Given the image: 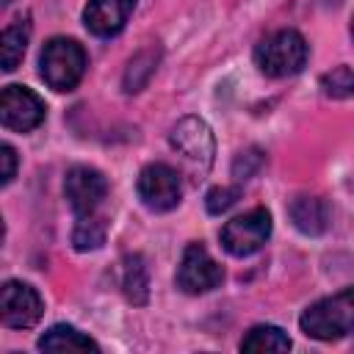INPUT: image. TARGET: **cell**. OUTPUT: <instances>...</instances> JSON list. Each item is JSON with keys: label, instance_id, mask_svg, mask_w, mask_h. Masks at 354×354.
Instances as JSON below:
<instances>
[{"label": "cell", "instance_id": "1", "mask_svg": "<svg viewBox=\"0 0 354 354\" xmlns=\"http://www.w3.org/2000/svg\"><path fill=\"white\" fill-rule=\"evenodd\" d=\"M299 326L307 337H315V340H340L351 335L354 332V288H346L335 296H326L310 304L301 313Z\"/></svg>", "mask_w": 354, "mask_h": 354}, {"label": "cell", "instance_id": "2", "mask_svg": "<svg viewBox=\"0 0 354 354\" xmlns=\"http://www.w3.org/2000/svg\"><path fill=\"white\" fill-rule=\"evenodd\" d=\"M307 55H310L307 41L296 30H277L266 36L254 50V61L260 72L268 77H288L301 72L307 64Z\"/></svg>", "mask_w": 354, "mask_h": 354}, {"label": "cell", "instance_id": "3", "mask_svg": "<svg viewBox=\"0 0 354 354\" xmlns=\"http://www.w3.org/2000/svg\"><path fill=\"white\" fill-rule=\"evenodd\" d=\"M41 77L55 91H69L80 83L86 72V53L75 39H50L41 50Z\"/></svg>", "mask_w": 354, "mask_h": 354}, {"label": "cell", "instance_id": "4", "mask_svg": "<svg viewBox=\"0 0 354 354\" xmlns=\"http://www.w3.org/2000/svg\"><path fill=\"white\" fill-rule=\"evenodd\" d=\"M268 235H271V213L266 207H254L224 224L221 246L235 257H246L254 254L268 241Z\"/></svg>", "mask_w": 354, "mask_h": 354}, {"label": "cell", "instance_id": "5", "mask_svg": "<svg viewBox=\"0 0 354 354\" xmlns=\"http://www.w3.org/2000/svg\"><path fill=\"white\" fill-rule=\"evenodd\" d=\"M138 196L155 213H166V210L177 207V202L183 196L180 174L166 163H149L138 174Z\"/></svg>", "mask_w": 354, "mask_h": 354}, {"label": "cell", "instance_id": "6", "mask_svg": "<svg viewBox=\"0 0 354 354\" xmlns=\"http://www.w3.org/2000/svg\"><path fill=\"white\" fill-rule=\"evenodd\" d=\"M41 313H44V301L36 293V288H30L28 282H17V279H8L3 285L0 315H3L6 326H11V329H30V326L39 324Z\"/></svg>", "mask_w": 354, "mask_h": 354}, {"label": "cell", "instance_id": "7", "mask_svg": "<svg viewBox=\"0 0 354 354\" xmlns=\"http://www.w3.org/2000/svg\"><path fill=\"white\" fill-rule=\"evenodd\" d=\"M221 279H224V271L207 254V249L202 243H188L177 268V288H183L185 293H207L218 288Z\"/></svg>", "mask_w": 354, "mask_h": 354}, {"label": "cell", "instance_id": "8", "mask_svg": "<svg viewBox=\"0 0 354 354\" xmlns=\"http://www.w3.org/2000/svg\"><path fill=\"white\" fill-rule=\"evenodd\" d=\"M0 119L8 130L28 133L41 124L44 102L39 100V94H33L25 86H6L0 94Z\"/></svg>", "mask_w": 354, "mask_h": 354}, {"label": "cell", "instance_id": "9", "mask_svg": "<svg viewBox=\"0 0 354 354\" xmlns=\"http://www.w3.org/2000/svg\"><path fill=\"white\" fill-rule=\"evenodd\" d=\"M171 147L191 163L207 169L213 163V155H216V141H213V133L210 127L199 119V116H185L180 119L174 127H171V136H169Z\"/></svg>", "mask_w": 354, "mask_h": 354}, {"label": "cell", "instance_id": "10", "mask_svg": "<svg viewBox=\"0 0 354 354\" xmlns=\"http://www.w3.org/2000/svg\"><path fill=\"white\" fill-rule=\"evenodd\" d=\"M64 194L77 216H91L108 194V180L91 166H72L64 180Z\"/></svg>", "mask_w": 354, "mask_h": 354}, {"label": "cell", "instance_id": "11", "mask_svg": "<svg viewBox=\"0 0 354 354\" xmlns=\"http://www.w3.org/2000/svg\"><path fill=\"white\" fill-rule=\"evenodd\" d=\"M136 8V0H88L86 11H83V22L94 36H116L130 11Z\"/></svg>", "mask_w": 354, "mask_h": 354}, {"label": "cell", "instance_id": "12", "mask_svg": "<svg viewBox=\"0 0 354 354\" xmlns=\"http://www.w3.org/2000/svg\"><path fill=\"white\" fill-rule=\"evenodd\" d=\"M290 218L304 235H321L329 221V207L318 196H299L290 205Z\"/></svg>", "mask_w": 354, "mask_h": 354}, {"label": "cell", "instance_id": "13", "mask_svg": "<svg viewBox=\"0 0 354 354\" xmlns=\"http://www.w3.org/2000/svg\"><path fill=\"white\" fill-rule=\"evenodd\" d=\"M41 351H100V346L69 324H55L39 337Z\"/></svg>", "mask_w": 354, "mask_h": 354}, {"label": "cell", "instance_id": "14", "mask_svg": "<svg viewBox=\"0 0 354 354\" xmlns=\"http://www.w3.org/2000/svg\"><path fill=\"white\" fill-rule=\"evenodd\" d=\"M28 39H30V19H14L3 36H0V50H3V72H11L17 69V64L22 61L25 55V47H28Z\"/></svg>", "mask_w": 354, "mask_h": 354}, {"label": "cell", "instance_id": "15", "mask_svg": "<svg viewBox=\"0 0 354 354\" xmlns=\"http://www.w3.org/2000/svg\"><path fill=\"white\" fill-rule=\"evenodd\" d=\"M122 288L127 293V299L133 304H144L147 301V293H149V274H147V266L138 254H130L124 257L122 263Z\"/></svg>", "mask_w": 354, "mask_h": 354}, {"label": "cell", "instance_id": "16", "mask_svg": "<svg viewBox=\"0 0 354 354\" xmlns=\"http://www.w3.org/2000/svg\"><path fill=\"white\" fill-rule=\"evenodd\" d=\"M288 348H290V337L271 324L252 326L241 340V351H288Z\"/></svg>", "mask_w": 354, "mask_h": 354}, {"label": "cell", "instance_id": "17", "mask_svg": "<svg viewBox=\"0 0 354 354\" xmlns=\"http://www.w3.org/2000/svg\"><path fill=\"white\" fill-rule=\"evenodd\" d=\"M102 241H105V221L97 218L94 213L91 216H77V227L72 232L75 249H80V252L97 249V246H102Z\"/></svg>", "mask_w": 354, "mask_h": 354}, {"label": "cell", "instance_id": "18", "mask_svg": "<svg viewBox=\"0 0 354 354\" xmlns=\"http://www.w3.org/2000/svg\"><path fill=\"white\" fill-rule=\"evenodd\" d=\"M321 88L326 97H335V100H346V97H354V66H335L329 72L321 75Z\"/></svg>", "mask_w": 354, "mask_h": 354}, {"label": "cell", "instance_id": "19", "mask_svg": "<svg viewBox=\"0 0 354 354\" xmlns=\"http://www.w3.org/2000/svg\"><path fill=\"white\" fill-rule=\"evenodd\" d=\"M238 188H230V185H216V188H210L207 191V199H205V205H207V213H213V216H218V213H224V210H230L235 202H238Z\"/></svg>", "mask_w": 354, "mask_h": 354}, {"label": "cell", "instance_id": "20", "mask_svg": "<svg viewBox=\"0 0 354 354\" xmlns=\"http://www.w3.org/2000/svg\"><path fill=\"white\" fill-rule=\"evenodd\" d=\"M0 160H3V185H8L14 180V171H17V152H14V147L3 144L0 147Z\"/></svg>", "mask_w": 354, "mask_h": 354}, {"label": "cell", "instance_id": "21", "mask_svg": "<svg viewBox=\"0 0 354 354\" xmlns=\"http://www.w3.org/2000/svg\"><path fill=\"white\" fill-rule=\"evenodd\" d=\"M351 41H354V14H351Z\"/></svg>", "mask_w": 354, "mask_h": 354}, {"label": "cell", "instance_id": "22", "mask_svg": "<svg viewBox=\"0 0 354 354\" xmlns=\"http://www.w3.org/2000/svg\"><path fill=\"white\" fill-rule=\"evenodd\" d=\"M6 3H11V0H6Z\"/></svg>", "mask_w": 354, "mask_h": 354}]
</instances>
